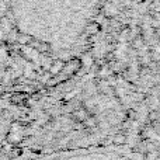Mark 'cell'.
I'll use <instances>...</instances> for the list:
<instances>
[{"instance_id": "cell-2", "label": "cell", "mask_w": 160, "mask_h": 160, "mask_svg": "<svg viewBox=\"0 0 160 160\" xmlns=\"http://www.w3.org/2000/svg\"><path fill=\"white\" fill-rule=\"evenodd\" d=\"M11 118H13L11 105H8V102L0 100V148H2L3 142L6 139V135L8 132Z\"/></svg>"}, {"instance_id": "cell-1", "label": "cell", "mask_w": 160, "mask_h": 160, "mask_svg": "<svg viewBox=\"0 0 160 160\" xmlns=\"http://www.w3.org/2000/svg\"><path fill=\"white\" fill-rule=\"evenodd\" d=\"M22 37L55 55L72 53L84 39L98 0H8Z\"/></svg>"}]
</instances>
